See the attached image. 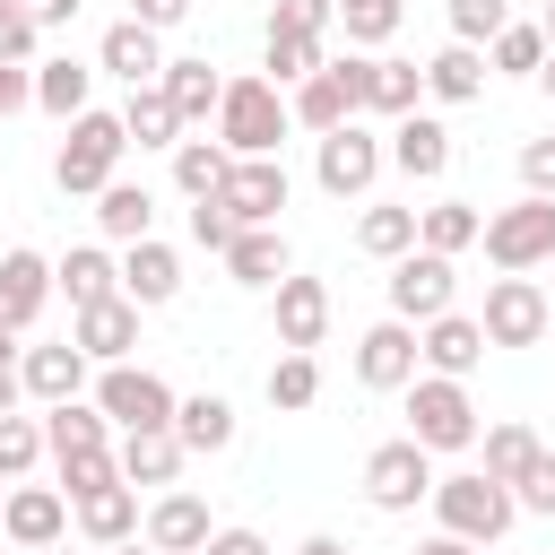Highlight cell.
<instances>
[{
  "instance_id": "6da1fadb",
  "label": "cell",
  "mask_w": 555,
  "mask_h": 555,
  "mask_svg": "<svg viewBox=\"0 0 555 555\" xmlns=\"http://www.w3.org/2000/svg\"><path fill=\"white\" fill-rule=\"evenodd\" d=\"M434 520L451 538H468V546H494L520 520V494L503 477H486V468H460V477H434Z\"/></svg>"
},
{
  "instance_id": "7a4b0ae2",
  "label": "cell",
  "mask_w": 555,
  "mask_h": 555,
  "mask_svg": "<svg viewBox=\"0 0 555 555\" xmlns=\"http://www.w3.org/2000/svg\"><path fill=\"white\" fill-rule=\"evenodd\" d=\"M295 130V113H286V95H278V78L260 69V78H225V104H217V139L234 147V156H278V139Z\"/></svg>"
},
{
  "instance_id": "3957f363",
  "label": "cell",
  "mask_w": 555,
  "mask_h": 555,
  "mask_svg": "<svg viewBox=\"0 0 555 555\" xmlns=\"http://www.w3.org/2000/svg\"><path fill=\"white\" fill-rule=\"evenodd\" d=\"M121 147H130V130H121V113H78L69 121V139H61V156H52V182L69 191V199H95L113 173H121Z\"/></svg>"
},
{
  "instance_id": "277c9868",
  "label": "cell",
  "mask_w": 555,
  "mask_h": 555,
  "mask_svg": "<svg viewBox=\"0 0 555 555\" xmlns=\"http://www.w3.org/2000/svg\"><path fill=\"white\" fill-rule=\"evenodd\" d=\"M408 434H416L425 451H468V442H477V399H468V382L416 373V382H408Z\"/></svg>"
},
{
  "instance_id": "5b68a950",
  "label": "cell",
  "mask_w": 555,
  "mask_h": 555,
  "mask_svg": "<svg viewBox=\"0 0 555 555\" xmlns=\"http://www.w3.org/2000/svg\"><path fill=\"white\" fill-rule=\"evenodd\" d=\"M382 165H390V147H382L364 121H338V130H321V147H312V182H321L330 199H364Z\"/></svg>"
},
{
  "instance_id": "8992f818",
  "label": "cell",
  "mask_w": 555,
  "mask_h": 555,
  "mask_svg": "<svg viewBox=\"0 0 555 555\" xmlns=\"http://www.w3.org/2000/svg\"><path fill=\"white\" fill-rule=\"evenodd\" d=\"M364 503H373V512H416V503H434V451H425L416 434L382 442V451L364 460Z\"/></svg>"
},
{
  "instance_id": "52a82bcc",
  "label": "cell",
  "mask_w": 555,
  "mask_h": 555,
  "mask_svg": "<svg viewBox=\"0 0 555 555\" xmlns=\"http://www.w3.org/2000/svg\"><path fill=\"white\" fill-rule=\"evenodd\" d=\"M286 113L321 139V130H338V121H356L364 113V52H347V61H321L295 95H286Z\"/></svg>"
},
{
  "instance_id": "ba28073f",
  "label": "cell",
  "mask_w": 555,
  "mask_h": 555,
  "mask_svg": "<svg viewBox=\"0 0 555 555\" xmlns=\"http://www.w3.org/2000/svg\"><path fill=\"white\" fill-rule=\"evenodd\" d=\"M95 408H104L121 434H156V425H173L182 399H173L147 364H104V373H95Z\"/></svg>"
},
{
  "instance_id": "9c48e42d",
  "label": "cell",
  "mask_w": 555,
  "mask_h": 555,
  "mask_svg": "<svg viewBox=\"0 0 555 555\" xmlns=\"http://www.w3.org/2000/svg\"><path fill=\"white\" fill-rule=\"evenodd\" d=\"M486 260L494 269H538V260H555V199H512V208H494L486 217Z\"/></svg>"
},
{
  "instance_id": "30bf717a",
  "label": "cell",
  "mask_w": 555,
  "mask_h": 555,
  "mask_svg": "<svg viewBox=\"0 0 555 555\" xmlns=\"http://www.w3.org/2000/svg\"><path fill=\"white\" fill-rule=\"evenodd\" d=\"M451 295H460L451 251H425V243H416V251H399V260H390V312H399V321H416V330H425L434 312H451Z\"/></svg>"
},
{
  "instance_id": "8fae6325",
  "label": "cell",
  "mask_w": 555,
  "mask_h": 555,
  "mask_svg": "<svg viewBox=\"0 0 555 555\" xmlns=\"http://www.w3.org/2000/svg\"><path fill=\"white\" fill-rule=\"evenodd\" d=\"M486 347H538L546 338V295H538V278L529 269H503L494 286H486Z\"/></svg>"
},
{
  "instance_id": "7c38bea8",
  "label": "cell",
  "mask_w": 555,
  "mask_h": 555,
  "mask_svg": "<svg viewBox=\"0 0 555 555\" xmlns=\"http://www.w3.org/2000/svg\"><path fill=\"white\" fill-rule=\"evenodd\" d=\"M416 364H425V347H416V321H399V312L356 338V382H364V390H408Z\"/></svg>"
},
{
  "instance_id": "4fadbf2b",
  "label": "cell",
  "mask_w": 555,
  "mask_h": 555,
  "mask_svg": "<svg viewBox=\"0 0 555 555\" xmlns=\"http://www.w3.org/2000/svg\"><path fill=\"white\" fill-rule=\"evenodd\" d=\"M69 520H78V512H69L61 486H9V503H0V529H9V546H26V555L61 546Z\"/></svg>"
},
{
  "instance_id": "5bb4252c",
  "label": "cell",
  "mask_w": 555,
  "mask_h": 555,
  "mask_svg": "<svg viewBox=\"0 0 555 555\" xmlns=\"http://www.w3.org/2000/svg\"><path fill=\"white\" fill-rule=\"evenodd\" d=\"M61 286H52V260L43 251H0V330H35L43 321V304H52Z\"/></svg>"
},
{
  "instance_id": "9a60e30c",
  "label": "cell",
  "mask_w": 555,
  "mask_h": 555,
  "mask_svg": "<svg viewBox=\"0 0 555 555\" xmlns=\"http://www.w3.org/2000/svg\"><path fill=\"white\" fill-rule=\"evenodd\" d=\"M217 199L234 208V225H278V208H286V165H278V156H234V173H225Z\"/></svg>"
},
{
  "instance_id": "2e32d148",
  "label": "cell",
  "mask_w": 555,
  "mask_h": 555,
  "mask_svg": "<svg viewBox=\"0 0 555 555\" xmlns=\"http://www.w3.org/2000/svg\"><path fill=\"white\" fill-rule=\"evenodd\" d=\"M69 338L87 347V364H130V347H139V304H130V295H104V304L69 312Z\"/></svg>"
},
{
  "instance_id": "e0dca14e",
  "label": "cell",
  "mask_w": 555,
  "mask_h": 555,
  "mask_svg": "<svg viewBox=\"0 0 555 555\" xmlns=\"http://www.w3.org/2000/svg\"><path fill=\"white\" fill-rule=\"evenodd\" d=\"M416 347H425V373L468 382V373L486 364V321H477V312H434V321L416 330Z\"/></svg>"
},
{
  "instance_id": "ac0fdd59",
  "label": "cell",
  "mask_w": 555,
  "mask_h": 555,
  "mask_svg": "<svg viewBox=\"0 0 555 555\" xmlns=\"http://www.w3.org/2000/svg\"><path fill=\"white\" fill-rule=\"evenodd\" d=\"M95 69H113L121 87H156V78H165V43H156V26H147V17H121V26H104V43H95Z\"/></svg>"
},
{
  "instance_id": "d6986e66",
  "label": "cell",
  "mask_w": 555,
  "mask_h": 555,
  "mask_svg": "<svg viewBox=\"0 0 555 555\" xmlns=\"http://www.w3.org/2000/svg\"><path fill=\"white\" fill-rule=\"evenodd\" d=\"M17 373H26V399H43V408H61V399H78V390H87V347H78V338H52V347H26V356H17Z\"/></svg>"
},
{
  "instance_id": "ffe728a7",
  "label": "cell",
  "mask_w": 555,
  "mask_h": 555,
  "mask_svg": "<svg viewBox=\"0 0 555 555\" xmlns=\"http://www.w3.org/2000/svg\"><path fill=\"white\" fill-rule=\"evenodd\" d=\"M69 512H78V538H87V546H121V538H139V529H147V520H139V486H130V477H113V486L78 494Z\"/></svg>"
},
{
  "instance_id": "44dd1931",
  "label": "cell",
  "mask_w": 555,
  "mask_h": 555,
  "mask_svg": "<svg viewBox=\"0 0 555 555\" xmlns=\"http://www.w3.org/2000/svg\"><path fill=\"white\" fill-rule=\"evenodd\" d=\"M208 538H217V520H208V503H199L191 486L156 494V512H147V546H156V555H199Z\"/></svg>"
},
{
  "instance_id": "7402d4cb",
  "label": "cell",
  "mask_w": 555,
  "mask_h": 555,
  "mask_svg": "<svg viewBox=\"0 0 555 555\" xmlns=\"http://www.w3.org/2000/svg\"><path fill=\"white\" fill-rule=\"evenodd\" d=\"M121 295H130L139 312L173 304V295H182V260H173V243H156V234L130 243V251H121Z\"/></svg>"
},
{
  "instance_id": "603a6c76",
  "label": "cell",
  "mask_w": 555,
  "mask_h": 555,
  "mask_svg": "<svg viewBox=\"0 0 555 555\" xmlns=\"http://www.w3.org/2000/svg\"><path fill=\"white\" fill-rule=\"evenodd\" d=\"M390 165H399L408 182H434V173L451 165V130H442L434 113H399V121H390Z\"/></svg>"
},
{
  "instance_id": "cb8c5ba5",
  "label": "cell",
  "mask_w": 555,
  "mask_h": 555,
  "mask_svg": "<svg viewBox=\"0 0 555 555\" xmlns=\"http://www.w3.org/2000/svg\"><path fill=\"white\" fill-rule=\"evenodd\" d=\"M52 286L69 295V312H87V304L121 295V260H113L104 243H78V251H61V260H52Z\"/></svg>"
},
{
  "instance_id": "d4e9b609",
  "label": "cell",
  "mask_w": 555,
  "mask_h": 555,
  "mask_svg": "<svg viewBox=\"0 0 555 555\" xmlns=\"http://www.w3.org/2000/svg\"><path fill=\"white\" fill-rule=\"evenodd\" d=\"M321 330H330V286L321 278H278V347H321Z\"/></svg>"
},
{
  "instance_id": "484cf974",
  "label": "cell",
  "mask_w": 555,
  "mask_h": 555,
  "mask_svg": "<svg viewBox=\"0 0 555 555\" xmlns=\"http://www.w3.org/2000/svg\"><path fill=\"white\" fill-rule=\"evenodd\" d=\"M425 95H434V104H477V95H486V43H460V35H451V43L425 61Z\"/></svg>"
},
{
  "instance_id": "4316f807",
  "label": "cell",
  "mask_w": 555,
  "mask_h": 555,
  "mask_svg": "<svg viewBox=\"0 0 555 555\" xmlns=\"http://www.w3.org/2000/svg\"><path fill=\"white\" fill-rule=\"evenodd\" d=\"M43 451H52V460H69V451H113V416H104L95 399H61V408H43Z\"/></svg>"
},
{
  "instance_id": "83f0119b",
  "label": "cell",
  "mask_w": 555,
  "mask_h": 555,
  "mask_svg": "<svg viewBox=\"0 0 555 555\" xmlns=\"http://www.w3.org/2000/svg\"><path fill=\"white\" fill-rule=\"evenodd\" d=\"M113 460H121V477H130V486H173L191 451H182V434H173V425H156V434H121V451H113Z\"/></svg>"
},
{
  "instance_id": "f1b7e54d",
  "label": "cell",
  "mask_w": 555,
  "mask_h": 555,
  "mask_svg": "<svg viewBox=\"0 0 555 555\" xmlns=\"http://www.w3.org/2000/svg\"><path fill=\"white\" fill-rule=\"evenodd\" d=\"M95 225H104V243H147V234H156L147 182H104V191H95Z\"/></svg>"
},
{
  "instance_id": "f546056e",
  "label": "cell",
  "mask_w": 555,
  "mask_h": 555,
  "mask_svg": "<svg viewBox=\"0 0 555 555\" xmlns=\"http://www.w3.org/2000/svg\"><path fill=\"white\" fill-rule=\"evenodd\" d=\"M225 278H234V286H278V278H286V234H278V225H243V234L225 243Z\"/></svg>"
},
{
  "instance_id": "4dcf8cb0",
  "label": "cell",
  "mask_w": 555,
  "mask_h": 555,
  "mask_svg": "<svg viewBox=\"0 0 555 555\" xmlns=\"http://www.w3.org/2000/svg\"><path fill=\"white\" fill-rule=\"evenodd\" d=\"M173 434H182V451H191V460H208V451H234V399H217V390L182 399V408H173Z\"/></svg>"
},
{
  "instance_id": "1f68e13d",
  "label": "cell",
  "mask_w": 555,
  "mask_h": 555,
  "mask_svg": "<svg viewBox=\"0 0 555 555\" xmlns=\"http://www.w3.org/2000/svg\"><path fill=\"white\" fill-rule=\"evenodd\" d=\"M156 87L173 95V113H182V121H208V113L225 104V78H217L199 52H191V61H165V78H156Z\"/></svg>"
},
{
  "instance_id": "d6a6232c",
  "label": "cell",
  "mask_w": 555,
  "mask_h": 555,
  "mask_svg": "<svg viewBox=\"0 0 555 555\" xmlns=\"http://www.w3.org/2000/svg\"><path fill=\"white\" fill-rule=\"evenodd\" d=\"M416 95H425V69L416 61H364V113L399 121V113H416Z\"/></svg>"
},
{
  "instance_id": "836d02e7",
  "label": "cell",
  "mask_w": 555,
  "mask_h": 555,
  "mask_svg": "<svg viewBox=\"0 0 555 555\" xmlns=\"http://www.w3.org/2000/svg\"><path fill=\"white\" fill-rule=\"evenodd\" d=\"M121 130L139 139V147H182V113H173V95L165 87H130V104H121Z\"/></svg>"
},
{
  "instance_id": "e575fe53",
  "label": "cell",
  "mask_w": 555,
  "mask_h": 555,
  "mask_svg": "<svg viewBox=\"0 0 555 555\" xmlns=\"http://www.w3.org/2000/svg\"><path fill=\"white\" fill-rule=\"evenodd\" d=\"M225 173H234V147H225V139H182V147H173V182H182V199H217Z\"/></svg>"
},
{
  "instance_id": "d590c367",
  "label": "cell",
  "mask_w": 555,
  "mask_h": 555,
  "mask_svg": "<svg viewBox=\"0 0 555 555\" xmlns=\"http://www.w3.org/2000/svg\"><path fill=\"white\" fill-rule=\"evenodd\" d=\"M416 243L425 251H468V243H486V217L468 208V199H434V208H416Z\"/></svg>"
},
{
  "instance_id": "8d00e7d4",
  "label": "cell",
  "mask_w": 555,
  "mask_h": 555,
  "mask_svg": "<svg viewBox=\"0 0 555 555\" xmlns=\"http://www.w3.org/2000/svg\"><path fill=\"white\" fill-rule=\"evenodd\" d=\"M87 95H95V69H78V61H43V69H35V104H43V113L78 121Z\"/></svg>"
},
{
  "instance_id": "74e56055",
  "label": "cell",
  "mask_w": 555,
  "mask_h": 555,
  "mask_svg": "<svg viewBox=\"0 0 555 555\" xmlns=\"http://www.w3.org/2000/svg\"><path fill=\"white\" fill-rule=\"evenodd\" d=\"M312 399H321V356H312V347H286V356L269 364V408L295 416V408H312Z\"/></svg>"
},
{
  "instance_id": "f35d334b",
  "label": "cell",
  "mask_w": 555,
  "mask_h": 555,
  "mask_svg": "<svg viewBox=\"0 0 555 555\" xmlns=\"http://www.w3.org/2000/svg\"><path fill=\"white\" fill-rule=\"evenodd\" d=\"M486 69H512V78H538V69H546V26H520V17H512V26H503V35L486 43Z\"/></svg>"
},
{
  "instance_id": "ab89813d",
  "label": "cell",
  "mask_w": 555,
  "mask_h": 555,
  "mask_svg": "<svg viewBox=\"0 0 555 555\" xmlns=\"http://www.w3.org/2000/svg\"><path fill=\"white\" fill-rule=\"evenodd\" d=\"M356 243H364L373 260L416 251V208H364V217H356Z\"/></svg>"
},
{
  "instance_id": "60d3db41",
  "label": "cell",
  "mask_w": 555,
  "mask_h": 555,
  "mask_svg": "<svg viewBox=\"0 0 555 555\" xmlns=\"http://www.w3.org/2000/svg\"><path fill=\"white\" fill-rule=\"evenodd\" d=\"M321 61H330L321 35H286V26H269V78H278V87H304Z\"/></svg>"
},
{
  "instance_id": "b9f144b4",
  "label": "cell",
  "mask_w": 555,
  "mask_h": 555,
  "mask_svg": "<svg viewBox=\"0 0 555 555\" xmlns=\"http://www.w3.org/2000/svg\"><path fill=\"white\" fill-rule=\"evenodd\" d=\"M538 451H546V442H538L529 425H486V477H503V486H512Z\"/></svg>"
},
{
  "instance_id": "7bdbcfd3",
  "label": "cell",
  "mask_w": 555,
  "mask_h": 555,
  "mask_svg": "<svg viewBox=\"0 0 555 555\" xmlns=\"http://www.w3.org/2000/svg\"><path fill=\"white\" fill-rule=\"evenodd\" d=\"M399 17H408V0H338L347 43H390V35H399Z\"/></svg>"
},
{
  "instance_id": "ee69618b",
  "label": "cell",
  "mask_w": 555,
  "mask_h": 555,
  "mask_svg": "<svg viewBox=\"0 0 555 555\" xmlns=\"http://www.w3.org/2000/svg\"><path fill=\"white\" fill-rule=\"evenodd\" d=\"M35 460H43V425H35V416H17V408H9V416H0V477H9V486H17V477H26V468H35Z\"/></svg>"
},
{
  "instance_id": "f6af8a7d",
  "label": "cell",
  "mask_w": 555,
  "mask_h": 555,
  "mask_svg": "<svg viewBox=\"0 0 555 555\" xmlns=\"http://www.w3.org/2000/svg\"><path fill=\"white\" fill-rule=\"evenodd\" d=\"M52 468H61V494H69V503L121 477V460H113V451H69V460H52Z\"/></svg>"
},
{
  "instance_id": "bcb514c9",
  "label": "cell",
  "mask_w": 555,
  "mask_h": 555,
  "mask_svg": "<svg viewBox=\"0 0 555 555\" xmlns=\"http://www.w3.org/2000/svg\"><path fill=\"white\" fill-rule=\"evenodd\" d=\"M512 26V0H451V35L460 43H494Z\"/></svg>"
},
{
  "instance_id": "7dc6e473",
  "label": "cell",
  "mask_w": 555,
  "mask_h": 555,
  "mask_svg": "<svg viewBox=\"0 0 555 555\" xmlns=\"http://www.w3.org/2000/svg\"><path fill=\"white\" fill-rule=\"evenodd\" d=\"M234 234H243V225H234V208H225V199H191V243H199V251H217V260H225V243H234Z\"/></svg>"
},
{
  "instance_id": "c3c4849f",
  "label": "cell",
  "mask_w": 555,
  "mask_h": 555,
  "mask_svg": "<svg viewBox=\"0 0 555 555\" xmlns=\"http://www.w3.org/2000/svg\"><path fill=\"white\" fill-rule=\"evenodd\" d=\"M512 494H520V512H538V520H555V451H538L520 477H512Z\"/></svg>"
},
{
  "instance_id": "681fc988",
  "label": "cell",
  "mask_w": 555,
  "mask_h": 555,
  "mask_svg": "<svg viewBox=\"0 0 555 555\" xmlns=\"http://www.w3.org/2000/svg\"><path fill=\"white\" fill-rule=\"evenodd\" d=\"M35 35H43V17H35L26 0H0V61H26Z\"/></svg>"
},
{
  "instance_id": "f907efd6",
  "label": "cell",
  "mask_w": 555,
  "mask_h": 555,
  "mask_svg": "<svg viewBox=\"0 0 555 555\" xmlns=\"http://www.w3.org/2000/svg\"><path fill=\"white\" fill-rule=\"evenodd\" d=\"M330 17H338V0H278L269 26H286V35H330Z\"/></svg>"
},
{
  "instance_id": "816d5d0a",
  "label": "cell",
  "mask_w": 555,
  "mask_h": 555,
  "mask_svg": "<svg viewBox=\"0 0 555 555\" xmlns=\"http://www.w3.org/2000/svg\"><path fill=\"white\" fill-rule=\"evenodd\" d=\"M520 191H538V199H555V130L520 147Z\"/></svg>"
},
{
  "instance_id": "f5cc1de1",
  "label": "cell",
  "mask_w": 555,
  "mask_h": 555,
  "mask_svg": "<svg viewBox=\"0 0 555 555\" xmlns=\"http://www.w3.org/2000/svg\"><path fill=\"white\" fill-rule=\"evenodd\" d=\"M199 555H269V538H260V529H217Z\"/></svg>"
},
{
  "instance_id": "db71d44e",
  "label": "cell",
  "mask_w": 555,
  "mask_h": 555,
  "mask_svg": "<svg viewBox=\"0 0 555 555\" xmlns=\"http://www.w3.org/2000/svg\"><path fill=\"white\" fill-rule=\"evenodd\" d=\"M130 17H147V26L165 35V26H182V17H191V0H130Z\"/></svg>"
},
{
  "instance_id": "11a10c76",
  "label": "cell",
  "mask_w": 555,
  "mask_h": 555,
  "mask_svg": "<svg viewBox=\"0 0 555 555\" xmlns=\"http://www.w3.org/2000/svg\"><path fill=\"white\" fill-rule=\"evenodd\" d=\"M17 390H26V373H17V356H0V416L17 408Z\"/></svg>"
},
{
  "instance_id": "9f6ffc18",
  "label": "cell",
  "mask_w": 555,
  "mask_h": 555,
  "mask_svg": "<svg viewBox=\"0 0 555 555\" xmlns=\"http://www.w3.org/2000/svg\"><path fill=\"white\" fill-rule=\"evenodd\" d=\"M26 9H35L43 26H69V17H78V0H26Z\"/></svg>"
},
{
  "instance_id": "6f0895ef",
  "label": "cell",
  "mask_w": 555,
  "mask_h": 555,
  "mask_svg": "<svg viewBox=\"0 0 555 555\" xmlns=\"http://www.w3.org/2000/svg\"><path fill=\"white\" fill-rule=\"evenodd\" d=\"M416 555H486V546H468V538H451V529H442V538H425Z\"/></svg>"
},
{
  "instance_id": "680465c9",
  "label": "cell",
  "mask_w": 555,
  "mask_h": 555,
  "mask_svg": "<svg viewBox=\"0 0 555 555\" xmlns=\"http://www.w3.org/2000/svg\"><path fill=\"white\" fill-rule=\"evenodd\" d=\"M295 555H347V538H330V529H312V538H304Z\"/></svg>"
},
{
  "instance_id": "91938a15",
  "label": "cell",
  "mask_w": 555,
  "mask_h": 555,
  "mask_svg": "<svg viewBox=\"0 0 555 555\" xmlns=\"http://www.w3.org/2000/svg\"><path fill=\"white\" fill-rule=\"evenodd\" d=\"M104 555H156V546H147V529H139V538H121V546H104Z\"/></svg>"
},
{
  "instance_id": "94428289",
  "label": "cell",
  "mask_w": 555,
  "mask_h": 555,
  "mask_svg": "<svg viewBox=\"0 0 555 555\" xmlns=\"http://www.w3.org/2000/svg\"><path fill=\"white\" fill-rule=\"evenodd\" d=\"M538 87H546V95H555V52H546V69H538Z\"/></svg>"
},
{
  "instance_id": "6125c7cd",
  "label": "cell",
  "mask_w": 555,
  "mask_h": 555,
  "mask_svg": "<svg viewBox=\"0 0 555 555\" xmlns=\"http://www.w3.org/2000/svg\"><path fill=\"white\" fill-rule=\"evenodd\" d=\"M538 26H546V52H555V0H546V17H538Z\"/></svg>"
},
{
  "instance_id": "be15d7a7",
  "label": "cell",
  "mask_w": 555,
  "mask_h": 555,
  "mask_svg": "<svg viewBox=\"0 0 555 555\" xmlns=\"http://www.w3.org/2000/svg\"><path fill=\"white\" fill-rule=\"evenodd\" d=\"M9 338H17V330H0V356H17V347H9Z\"/></svg>"
},
{
  "instance_id": "e7e4bbea",
  "label": "cell",
  "mask_w": 555,
  "mask_h": 555,
  "mask_svg": "<svg viewBox=\"0 0 555 555\" xmlns=\"http://www.w3.org/2000/svg\"><path fill=\"white\" fill-rule=\"evenodd\" d=\"M43 555H69V538H61V546H43Z\"/></svg>"
},
{
  "instance_id": "03108f58",
  "label": "cell",
  "mask_w": 555,
  "mask_h": 555,
  "mask_svg": "<svg viewBox=\"0 0 555 555\" xmlns=\"http://www.w3.org/2000/svg\"><path fill=\"white\" fill-rule=\"evenodd\" d=\"M0 503H9V477H0Z\"/></svg>"
}]
</instances>
